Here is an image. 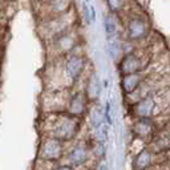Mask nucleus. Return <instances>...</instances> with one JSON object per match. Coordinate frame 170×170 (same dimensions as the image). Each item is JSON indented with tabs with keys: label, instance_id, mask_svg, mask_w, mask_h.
<instances>
[{
	"label": "nucleus",
	"instance_id": "f257e3e1",
	"mask_svg": "<svg viewBox=\"0 0 170 170\" xmlns=\"http://www.w3.org/2000/svg\"><path fill=\"white\" fill-rule=\"evenodd\" d=\"M83 121L84 120L72 117L67 112L49 113V114L40 116L37 129L40 136L52 137L65 144H72L77 140L81 132Z\"/></svg>",
	"mask_w": 170,
	"mask_h": 170
},
{
	"label": "nucleus",
	"instance_id": "f03ea898",
	"mask_svg": "<svg viewBox=\"0 0 170 170\" xmlns=\"http://www.w3.org/2000/svg\"><path fill=\"white\" fill-rule=\"evenodd\" d=\"M166 106H170L163 94V88L158 89L152 94H148L138 101H136L129 108V116L132 120H138V119H157L159 117L161 109H165Z\"/></svg>",
	"mask_w": 170,
	"mask_h": 170
},
{
	"label": "nucleus",
	"instance_id": "7ed1b4c3",
	"mask_svg": "<svg viewBox=\"0 0 170 170\" xmlns=\"http://www.w3.org/2000/svg\"><path fill=\"white\" fill-rule=\"evenodd\" d=\"M74 28V16L72 9L63 15L57 16H45L39 24V34L41 39L47 41V44L51 42L57 36L65 34Z\"/></svg>",
	"mask_w": 170,
	"mask_h": 170
},
{
	"label": "nucleus",
	"instance_id": "20e7f679",
	"mask_svg": "<svg viewBox=\"0 0 170 170\" xmlns=\"http://www.w3.org/2000/svg\"><path fill=\"white\" fill-rule=\"evenodd\" d=\"M64 162L72 166L74 170H93L92 165H96L97 161L93 158L92 149H91V140L81 138L76 140L74 142L68 145V150L65 153Z\"/></svg>",
	"mask_w": 170,
	"mask_h": 170
},
{
	"label": "nucleus",
	"instance_id": "39448f33",
	"mask_svg": "<svg viewBox=\"0 0 170 170\" xmlns=\"http://www.w3.org/2000/svg\"><path fill=\"white\" fill-rule=\"evenodd\" d=\"M122 20V35L125 41L132 44L144 41L149 36L150 32V23L148 17L140 12H128L125 16L121 17Z\"/></svg>",
	"mask_w": 170,
	"mask_h": 170
},
{
	"label": "nucleus",
	"instance_id": "423d86ee",
	"mask_svg": "<svg viewBox=\"0 0 170 170\" xmlns=\"http://www.w3.org/2000/svg\"><path fill=\"white\" fill-rule=\"evenodd\" d=\"M68 145L60 140L52 137L40 136L37 141L36 150V161L47 162V163H60L64 162L65 153L68 150Z\"/></svg>",
	"mask_w": 170,
	"mask_h": 170
},
{
	"label": "nucleus",
	"instance_id": "0eeeda50",
	"mask_svg": "<svg viewBox=\"0 0 170 170\" xmlns=\"http://www.w3.org/2000/svg\"><path fill=\"white\" fill-rule=\"evenodd\" d=\"M81 47V39L78 36L76 28L65 34L57 36L51 42H48V55L49 60H59L76 52Z\"/></svg>",
	"mask_w": 170,
	"mask_h": 170
},
{
	"label": "nucleus",
	"instance_id": "6e6552de",
	"mask_svg": "<svg viewBox=\"0 0 170 170\" xmlns=\"http://www.w3.org/2000/svg\"><path fill=\"white\" fill-rule=\"evenodd\" d=\"M70 91L68 89H44L39 98L40 113H63L67 110V104Z\"/></svg>",
	"mask_w": 170,
	"mask_h": 170
},
{
	"label": "nucleus",
	"instance_id": "1a4fd4ad",
	"mask_svg": "<svg viewBox=\"0 0 170 170\" xmlns=\"http://www.w3.org/2000/svg\"><path fill=\"white\" fill-rule=\"evenodd\" d=\"M149 63H150V55L142 53V49L136 48L134 51L124 53L121 60L117 63V69L120 72V76L145 72L149 68Z\"/></svg>",
	"mask_w": 170,
	"mask_h": 170
},
{
	"label": "nucleus",
	"instance_id": "9d476101",
	"mask_svg": "<svg viewBox=\"0 0 170 170\" xmlns=\"http://www.w3.org/2000/svg\"><path fill=\"white\" fill-rule=\"evenodd\" d=\"M166 161L165 153H155L149 146L136 153L132 159V170H150L155 165Z\"/></svg>",
	"mask_w": 170,
	"mask_h": 170
},
{
	"label": "nucleus",
	"instance_id": "9b49d317",
	"mask_svg": "<svg viewBox=\"0 0 170 170\" xmlns=\"http://www.w3.org/2000/svg\"><path fill=\"white\" fill-rule=\"evenodd\" d=\"M89 105H91V102H89L87 96H85V93L83 92V89L73 88V89H70L68 104H67V110L65 112L72 117L84 120L85 117H87Z\"/></svg>",
	"mask_w": 170,
	"mask_h": 170
},
{
	"label": "nucleus",
	"instance_id": "f8f14e48",
	"mask_svg": "<svg viewBox=\"0 0 170 170\" xmlns=\"http://www.w3.org/2000/svg\"><path fill=\"white\" fill-rule=\"evenodd\" d=\"M159 125L155 119H138L133 120L130 125V132L133 138H138L146 144H150L158 132Z\"/></svg>",
	"mask_w": 170,
	"mask_h": 170
},
{
	"label": "nucleus",
	"instance_id": "ddd939ff",
	"mask_svg": "<svg viewBox=\"0 0 170 170\" xmlns=\"http://www.w3.org/2000/svg\"><path fill=\"white\" fill-rule=\"evenodd\" d=\"M83 92L85 93V96L89 100V102H97L98 97H100L101 94V81H100V77H98V74L94 72V70H89L87 73V76L84 77L83 80Z\"/></svg>",
	"mask_w": 170,
	"mask_h": 170
},
{
	"label": "nucleus",
	"instance_id": "4468645a",
	"mask_svg": "<svg viewBox=\"0 0 170 170\" xmlns=\"http://www.w3.org/2000/svg\"><path fill=\"white\" fill-rule=\"evenodd\" d=\"M148 77V74L145 72H138V73H130V74H125L121 76L120 80V88L122 91V94L125 97L132 96L133 93L138 91V88L142 85L145 81V78Z\"/></svg>",
	"mask_w": 170,
	"mask_h": 170
},
{
	"label": "nucleus",
	"instance_id": "2eb2a0df",
	"mask_svg": "<svg viewBox=\"0 0 170 170\" xmlns=\"http://www.w3.org/2000/svg\"><path fill=\"white\" fill-rule=\"evenodd\" d=\"M122 28V19L114 13L106 12L104 15V29H105V36L108 40L114 39L120 35Z\"/></svg>",
	"mask_w": 170,
	"mask_h": 170
},
{
	"label": "nucleus",
	"instance_id": "dca6fc26",
	"mask_svg": "<svg viewBox=\"0 0 170 170\" xmlns=\"http://www.w3.org/2000/svg\"><path fill=\"white\" fill-rule=\"evenodd\" d=\"M87 119H88V124L91 126L92 130H96L98 126L104 124L105 120V114H104L102 106L98 102H92L89 105V109L87 113Z\"/></svg>",
	"mask_w": 170,
	"mask_h": 170
},
{
	"label": "nucleus",
	"instance_id": "f3484780",
	"mask_svg": "<svg viewBox=\"0 0 170 170\" xmlns=\"http://www.w3.org/2000/svg\"><path fill=\"white\" fill-rule=\"evenodd\" d=\"M106 4V8H108V12L110 13H114L117 16H125L129 9V2L130 0H104Z\"/></svg>",
	"mask_w": 170,
	"mask_h": 170
},
{
	"label": "nucleus",
	"instance_id": "a211bd4d",
	"mask_svg": "<svg viewBox=\"0 0 170 170\" xmlns=\"http://www.w3.org/2000/svg\"><path fill=\"white\" fill-rule=\"evenodd\" d=\"M108 52H109V56L112 57L113 61H119L121 57L124 56V48H122V42L114 37V39H110L108 41Z\"/></svg>",
	"mask_w": 170,
	"mask_h": 170
},
{
	"label": "nucleus",
	"instance_id": "6ab92c4d",
	"mask_svg": "<svg viewBox=\"0 0 170 170\" xmlns=\"http://www.w3.org/2000/svg\"><path fill=\"white\" fill-rule=\"evenodd\" d=\"M108 132H109V124H105V122H104L102 125H100L96 130H94L93 140L101 141V142H105V141L108 140Z\"/></svg>",
	"mask_w": 170,
	"mask_h": 170
},
{
	"label": "nucleus",
	"instance_id": "aec40b11",
	"mask_svg": "<svg viewBox=\"0 0 170 170\" xmlns=\"http://www.w3.org/2000/svg\"><path fill=\"white\" fill-rule=\"evenodd\" d=\"M88 0H85L84 4H83V13H84V17H85V23L87 24H91V13H89V4L87 3Z\"/></svg>",
	"mask_w": 170,
	"mask_h": 170
},
{
	"label": "nucleus",
	"instance_id": "412c9836",
	"mask_svg": "<svg viewBox=\"0 0 170 170\" xmlns=\"http://www.w3.org/2000/svg\"><path fill=\"white\" fill-rule=\"evenodd\" d=\"M89 13H91V21L96 20V8L92 4H89Z\"/></svg>",
	"mask_w": 170,
	"mask_h": 170
},
{
	"label": "nucleus",
	"instance_id": "4be33fe9",
	"mask_svg": "<svg viewBox=\"0 0 170 170\" xmlns=\"http://www.w3.org/2000/svg\"><path fill=\"white\" fill-rule=\"evenodd\" d=\"M3 55H4V42H3L2 36H0V60H2Z\"/></svg>",
	"mask_w": 170,
	"mask_h": 170
},
{
	"label": "nucleus",
	"instance_id": "5701e85b",
	"mask_svg": "<svg viewBox=\"0 0 170 170\" xmlns=\"http://www.w3.org/2000/svg\"><path fill=\"white\" fill-rule=\"evenodd\" d=\"M0 19H2V9H0Z\"/></svg>",
	"mask_w": 170,
	"mask_h": 170
}]
</instances>
